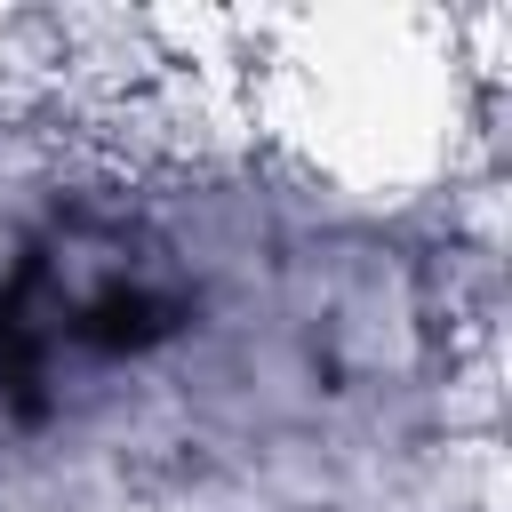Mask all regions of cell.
Instances as JSON below:
<instances>
[{
    "label": "cell",
    "instance_id": "cell-1",
    "mask_svg": "<svg viewBox=\"0 0 512 512\" xmlns=\"http://www.w3.org/2000/svg\"><path fill=\"white\" fill-rule=\"evenodd\" d=\"M192 272L128 208L48 216L0 272V416L48 424L72 392L168 352L192 328Z\"/></svg>",
    "mask_w": 512,
    "mask_h": 512
}]
</instances>
